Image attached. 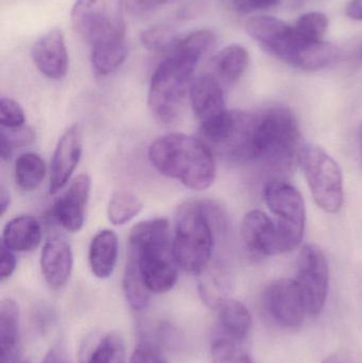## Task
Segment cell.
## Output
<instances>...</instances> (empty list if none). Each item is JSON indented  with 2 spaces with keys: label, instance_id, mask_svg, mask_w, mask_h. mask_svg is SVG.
<instances>
[{
  "label": "cell",
  "instance_id": "6da1fadb",
  "mask_svg": "<svg viewBox=\"0 0 362 363\" xmlns=\"http://www.w3.org/2000/svg\"><path fill=\"white\" fill-rule=\"evenodd\" d=\"M210 30H197L179 38L151 78L148 106L159 121L170 123L181 113L200 60L216 45Z\"/></svg>",
  "mask_w": 362,
  "mask_h": 363
},
{
  "label": "cell",
  "instance_id": "7a4b0ae2",
  "mask_svg": "<svg viewBox=\"0 0 362 363\" xmlns=\"http://www.w3.org/2000/svg\"><path fill=\"white\" fill-rule=\"evenodd\" d=\"M221 206L212 201H188L176 211L172 250L176 264L193 275L212 264L216 237L227 232Z\"/></svg>",
  "mask_w": 362,
  "mask_h": 363
},
{
  "label": "cell",
  "instance_id": "3957f363",
  "mask_svg": "<svg viewBox=\"0 0 362 363\" xmlns=\"http://www.w3.org/2000/svg\"><path fill=\"white\" fill-rule=\"evenodd\" d=\"M127 259L133 262L151 294L170 291L178 281L169 222L164 218L136 224L130 233Z\"/></svg>",
  "mask_w": 362,
  "mask_h": 363
},
{
  "label": "cell",
  "instance_id": "277c9868",
  "mask_svg": "<svg viewBox=\"0 0 362 363\" xmlns=\"http://www.w3.org/2000/svg\"><path fill=\"white\" fill-rule=\"evenodd\" d=\"M155 169L193 190L210 187L216 178L214 153L202 140L183 133L159 136L149 147Z\"/></svg>",
  "mask_w": 362,
  "mask_h": 363
},
{
  "label": "cell",
  "instance_id": "5b68a950",
  "mask_svg": "<svg viewBox=\"0 0 362 363\" xmlns=\"http://www.w3.org/2000/svg\"><path fill=\"white\" fill-rule=\"evenodd\" d=\"M246 30L270 55L306 72L327 67L339 57V50L325 40L318 44L302 42L293 26L276 17H253L247 21Z\"/></svg>",
  "mask_w": 362,
  "mask_h": 363
},
{
  "label": "cell",
  "instance_id": "8992f818",
  "mask_svg": "<svg viewBox=\"0 0 362 363\" xmlns=\"http://www.w3.org/2000/svg\"><path fill=\"white\" fill-rule=\"evenodd\" d=\"M301 133L295 114L285 106L257 112L256 162L268 172L286 174L299 164Z\"/></svg>",
  "mask_w": 362,
  "mask_h": 363
},
{
  "label": "cell",
  "instance_id": "52a82bcc",
  "mask_svg": "<svg viewBox=\"0 0 362 363\" xmlns=\"http://www.w3.org/2000/svg\"><path fill=\"white\" fill-rule=\"evenodd\" d=\"M121 0H77L70 21L79 38L91 48L125 42Z\"/></svg>",
  "mask_w": 362,
  "mask_h": 363
},
{
  "label": "cell",
  "instance_id": "ba28073f",
  "mask_svg": "<svg viewBox=\"0 0 362 363\" xmlns=\"http://www.w3.org/2000/svg\"><path fill=\"white\" fill-rule=\"evenodd\" d=\"M299 165L316 204L325 213H337L344 205V177L339 164L324 149L302 146Z\"/></svg>",
  "mask_w": 362,
  "mask_h": 363
},
{
  "label": "cell",
  "instance_id": "9c48e42d",
  "mask_svg": "<svg viewBox=\"0 0 362 363\" xmlns=\"http://www.w3.org/2000/svg\"><path fill=\"white\" fill-rule=\"evenodd\" d=\"M268 208L276 217L281 254L297 249L303 240L306 207L301 192L287 182L274 179L264 189Z\"/></svg>",
  "mask_w": 362,
  "mask_h": 363
},
{
  "label": "cell",
  "instance_id": "30bf717a",
  "mask_svg": "<svg viewBox=\"0 0 362 363\" xmlns=\"http://www.w3.org/2000/svg\"><path fill=\"white\" fill-rule=\"evenodd\" d=\"M295 281L305 303L307 315H320L327 304L329 285V264L322 250L312 245L303 247L298 259Z\"/></svg>",
  "mask_w": 362,
  "mask_h": 363
},
{
  "label": "cell",
  "instance_id": "8fae6325",
  "mask_svg": "<svg viewBox=\"0 0 362 363\" xmlns=\"http://www.w3.org/2000/svg\"><path fill=\"white\" fill-rule=\"evenodd\" d=\"M261 303L269 321L284 330H298L308 315L295 279H282L270 283L261 294Z\"/></svg>",
  "mask_w": 362,
  "mask_h": 363
},
{
  "label": "cell",
  "instance_id": "7c38bea8",
  "mask_svg": "<svg viewBox=\"0 0 362 363\" xmlns=\"http://www.w3.org/2000/svg\"><path fill=\"white\" fill-rule=\"evenodd\" d=\"M240 235L244 250L255 262L281 255L276 222L264 211H249L242 220Z\"/></svg>",
  "mask_w": 362,
  "mask_h": 363
},
{
  "label": "cell",
  "instance_id": "4fadbf2b",
  "mask_svg": "<svg viewBox=\"0 0 362 363\" xmlns=\"http://www.w3.org/2000/svg\"><path fill=\"white\" fill-rule=\"evenodd\" d=\"M82 132L79 125H72L64 132L53 153L49 183L51 194H57L70 180L82 157Z\"/></svg>",
  "mask_w": 362,
  "mask_h": 363
},
{
  "label": "cell",
  "instance_id": "5bb4252c",
  "mask_svg": "<svg viewBox=\"0 0 362 363\" xmlns=\"http://www.w3.org/2000/svg\"><path fill=\"white\" fill-rule=\"evenodd\" d=\"M31 57L34 65L47 78L57 81L65 78L69 57L62 30L55 28L40 36L32 47Z\"/></svg>",
  "mask_w": 362,
  "mask_h": 363
},
{
  "label": "cell",
  "instance_id": "9a60e30c",
  "mask_svg": "<svg viewBox=\"0 0 362 363\" xmlns=\"http://www.w3.org/2000/svg\"><path fill=\"white\" fill-rule=\"evenodd\" d=\"M91 187V178L87 174H80L55 201L53 215L68 232H78L82 228Z\"/></svg>",
  "mask_w": 362,
  "mask_h": 363
},
{
  "label": "cell",
  "instance_id": "2e32d148",
  "mask_svg": "<svg viewBox=\"0 0 362 363\" xmlns=\"http://www.w3.org/2000/svg\"><path fill=\"white\" fill-rule=\"evenodd\" d=\"M191 108L200 125H208L227 112L225 87L208 74L193 81L189 89Z\"/></svg>",
  "mask_w": 362,
  "mask_h": 363
},
{
  "label": "cell",
  "instance_id": "e0dca14e",
  "mask_svg": "<svg viewBox=\"0 0 362 363\" xmlns=\"http://www.w3.org/2000/svg\"><path fill=\"white\" fill-rule=\"evenodd\" d=\"M74 266L72 247L60 237L48 239L40 254V270L51 289H61L67 284Z\"/></svg>",
  "mask_w": 362,
  "mask_h": 363
},
{
  "label": "cell",
  "instance_id": "ac0fdd59",
  "mask_svg": "<svg viewBox=\"0 0 362 363\" xmlns=\"http://www.w3.org/2000/svg\"><path fill=\"white\" fill-rule=\"evenodd\" d=\"M250 62L249 52L244 47L232 44L213 57L206 74L214 77L223 87L232 86L242 79Z\"/></svg>",
  "mask_w": 362,
  "mask_h": 363
},
{
  "label": "cell",
  "instance_id": "d6986e66",
  "mask_svg": "<svg viewBox=\"0 0 362 363\" xmlns=\"http://www.w3.org/2000/svg\"><path fill=\"white\" fill-rule=\"evenodd\" d=\"M216 311L218 313L216 337L229 339L239 345L248 338L252 328V317L242 302L227 298Z\"/></svg>",
  "mask_w": 362,
  "mask_h": 363
},
{
  "label": "cell",
  "instance_id": "ffe728a7",
  "mask_svg": "<svg viewBox=\"0 0 362 363\" xmlns=\"http://www.w3.org/2000/svg\"><path fill=\"white\" fill-rule=\"evenodd\" d=\"M42 226L32 216H19L4 226L2 245L12 252H31L42 241Z\"/></svg>",
  "mask_w": 362,
  "mask_h": 363
},
{
  "label": "cell",
  "instance_id": "44dd1931",
  "mask_svg": "<svg viewBox=\"0 0 362 363\" xmlns=\"http://www.w3.org/2000/svg\"><path fill=\"white\" fill-rule=\"evenodd\" d=\"M19 308L12 298L0 302V356L1 363H19Z\"/></svg>",
  "mask_w": 362,
  "mask_h": 363
},
{
  "label": "cell",
  "instance_id": "7402d4cb",
  "mask_svg": "<svg viewBox=\"0 0 362 363\" xmlns=\"http://www.w3.org/2000/svg\"><path fill=\"white\" fill-rule=\"evenodd\" d=\"M118 256V239L111 230L97 233L89 245V262L91 272L100 279L112 275Z\"/></svg>",
  "mask_w": 362,
  "mask_h": 363
},
{
  "label": "cell",
  "instance_id": "603a6c76",
  "mask_svg": "<svg viewBox=\"0 0 362 363\" xmlns=\"http://www.w3.org/2000/svg\"><path fill=\"white\" fill-rule=\"evenodd\" d=\"M199 291L206 306L216 311L229 298L232 289V277L227 267L221 264H210L201 275Z\"/></svg>",
  "mask_w": 362,
  "mask_h": 363
},
{
  "label": "cell",
  "instance_id": "cb8c5ba5",
  "mask_svg": "<svg viewBox=\"0 0 362 363\" xmlns=\"http://www.w3.org/2000/svg\"><path fill=\"white\" fill-rule=\"evenodd\" d=\"M15 182L21 189L33 191L44 181L46 165L44 160L33 152L19 155L15 162Z\"/></svg>",
  "mask_w": 362,
  "mask_h": 363
},
{
  "label": "cell",
  "instance_id": "d4e9b609",
  "mask_svg": "<svg viewBox=\"0 0 362 363\" xmlns=\"http://www.w3.org/2000/svg\"><path fill=\"white\" fill-rule=\"evenodd\" d=\"M127 42L116 43L91 49V62L96 74L108 76L116 72L128 57Z\"/></svg>",
  "mask_w": 362,
  "mask_h": 363
},
{
  "label": "cell",
  "instance_id": "484cf974",
  "mask_svg": "<svg viewBox=\"0 0 362 363\" xmlns=\"http://www.w3.org/2000/svg\"><path fill=\"white\" fill-rule=\"evenodd\" d=\"M144 208L140 199L132 192L118 191L108 202V217L113 225H123L131 221Z\"/></svg>",
  "mask_w": 362,
  "mask_h": 363
},
{
  "label": "cell",
  "instance_id": "4316f807",
  "mask_svg": "<svg viewBox=\"0 0 362 363\" xmlns=\"http://www.w3.org/2000/svg\"><path fill=\"white\" fill-rule=\"evenodd\" d=\"M123 287L125 298L132 309L140 311L148 306L151 292L147 289L135 264L128 259L123 273Z\"/></svg>",
  "mask_w": 362,
  "mask_h": 363
},
{
  "label": "cell",
  "instance_id": "83f0119b",
  "mask_svg": "<svg viewBox=\"0 0 362 363\" xmlns=\"http://www.w3.org/2000/svg\"><path fill=\"white\" fill-rule=\"evenodd\" d=\"M295 35L306 44L324 42L329 17L321 12H310L299 17L293 26Z\"/></svg>",
  "mask_w": 362,
  "mask_h": 363
},
{
  "label": "cell",
  "instance_id": "f1b7e54d",
  "mask_svg": "<svg viewBox=\"0 0 362 363\" xmlns=\"http://www.w3.org/2000/svg\"><path fill=\"white\" fill-rule=\"evenodd\" d=\"M85 363H125V345L117 333H108L100 339Z\"/></svg>",
  "mask_w": 362,
  "mask_h": 363
},
{
  "label": "cell",
  "instance_id": "f546056e",
  "mask_svg": "<svg viewBox=\"0 0 362 363\" xmlns=\"http://www.w3.org/2000/svg\"><path fill=\"white\" fill-rule=\"evenodd\" d=\"M179 38L176 32L166 25L151 26L140 34L142 46L155 52H169Z\"/></svg>",
  "mask_w": 362,
  "mask_h": 363
},
{
  "label": "cell",
  "instance_id": "4dcf8cb0",
  "mask_svg": "<svg viewBox=\"0 0 362 363\" xmlns=\"http://www.w3.org/2000/svg\"><path fill=\"white\" fill-rule=\"evenodd\" d=\"M213 363H254L252 358L240 349L239 343L215 337L212 343Z\"/></svg>",
  "mask_w": 362,
  "mask_h": 363
},
{
  "label": "cell",
  "instance_id": "1f68e13d",
  "mask_svg": "<svg viewBox=\"0 0 362 363\" xmlns=\"http://www.w3.org/2000/svg\"><path fill=\"white\" fill-rule=\"evenodd\" d=\"M1 130V149L0 155L2 161H8L12 157L13 151L21 147L28 146L35 140V134L27 127L17 128V129Z\"/></svg>",
  "mask_w": 362,
  "mask_h": 363
},
{
  "label": "cell",
  "instance_id": "d6a6232c",
  "mask_svg": "<svg viewBox=\"0 0 362 363\" xmlns=\"http://www.w3.org/2000/svg\"><path fill=\"white\" fill-rule=\"evenodd\" d=\"M0 123L4 129H17L25 125V113L15 100L6 97L0 100Z\"/></svg>",
  "mask_w": 362,
  "mask_h": 363
},
{
  "label": "cell",
  "instance_id": "836d02e7",
  "mask_svg": "<svg viewBox=\"0 0 362 363\" xmlns=\"http://www.w3.org/2000/svg\"><path fill=\"white\" fill-rule=\"evenodd\" d=\"M129 363H168V362L159 351V347H155L153 343L144 341L135 347Z\"/></svg>",
  "mask_w": 362,
  "mask_h": 363
},
{
  "label": "cell",
  "instance_id": "e575fe53",
  "mask_svg": "<svg viewBox=\"0 0 362 363\" xmlns=\"http://www.w3.org/2000/svg\"><path fill=\"white\" fill-rule=\"evenodd\" d=\"M169 0H121L123 8L133 15H142L159 8Z\"/></svg>",
  "mask_w": 362,
  "mask_h": 363
},
{
  "label": "cell",
  "instance_id": "d590c367",
  "mask_svg": "<svg viewBox=\"0 0 362 363\" xmlns=\"http://www.w3.org/2000/svg\"><path fill=\"white\" fill-rule=\"evenodd\" d=\"M281 0H233V8L240 14H250L276 6Z\"/></svg>",
  "mask_w": 362,
  "mask_h": 363
},
{
  "label": "cell",
  "instance_id": "8d00e7d4",
  "mask_svg": "<svg viewBox=\"0 0 362 363\" xmlns=\"http://www.w3.org/2000/svg\"><path fill=\"white\" fill-rule=\"evenodd\" d=\"M16 269V257L11 250L1 245V270H0V279L2 283L8 281Z\"/></svg>",
  "mask_w": 362,
  "mask_h": 363
},
{
  "label": "cell",
  "instance_id": "74e56055",
  "mask_svg": "<svg viewBox=\"0 0 362 363\" xmlns=\"http://www.w3.org/2000/svg\"><path fill=\"white\" fill-rule=\"evenodd\" d=\"M42 363H72L63 347H53L45 356Z\"/></svg>",
  "mask_w": 362,
  "mask_h": 363
},
{
  "label": "cell",
  "instance_id": "f35d334b",
  "mask_svg": "<svg viewBox=\"0 0 362 363\" xmlns=\"http://www.w3.org/2000/svg\"><path fill=\"white\" fill-rule=\"evenodd\" d=\"M346 14L354 21H362V0H351L346 6Z\"/></svg>",
  "mask_w": 362,
  "mask_h": 363
},
{
  "label": "cell",
  "instance_id": "ab89813d",
  "mask_svg": "<svg viewBox=\"0 0 362 363\" xmlns=\"http://www.w3.org/2000/svg\"><path fill=\"white\" fill-rule=\"evenodd\" d=\"M322 363H352V362L344 354L336 353L325 358Z\"/></svg>",
  "mask_w": 362,
  "mask_h": 363
},
{
  "label": "cell",
  "instance_id": "60d3db41",
  "mask_svg": "<svg viewBox=\"0 0 362 363\" xmlns=\"http://www.w3.org/2000/svg\"><path fill=\"white\" fill-rule=\"evenodd\" d=\"M10 194L2 187L1 194H0V209H1V215L6 213V209L10 206Z\"/></svg>",
  "mask_w": 362,
  "mask_h": 363
},
{
  "label": "cell",
  "instance_id": "b9f144b4",
  "mask_svg": "<svg viewBox=\"0 0 362 363\" xmlns=\"http://www.w3.org/2000/svg\"><path fill=\"white\" fill-rule=\"evenodd\" d=\"M359 147H361V153L362 159V125L361 128V131H359Z\"/></svg>",
  "mask_w": 362,
  "mask_h": 363
},
{
  "label": "cell",
  "instance_id": "7bdbcfd3",
  "mask_svg": "<svg viewBox=\"0 0 362 363\" xmlns=\"http://www.w3.org/2000/svg\"><path fill=\"white\" fill-rule=\"evenodd\" d=\"M19 363H26V362H23V360H21V362H19Z\"/></svg>",
  "mask_w": 362,
  "mask_h": 363
}]
</instances>
